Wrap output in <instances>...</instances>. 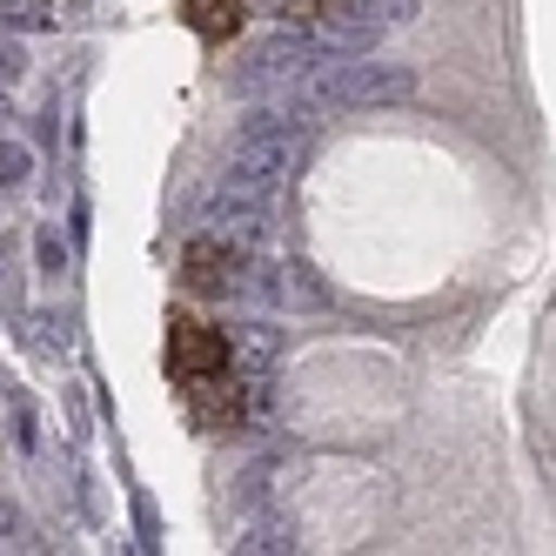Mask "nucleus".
Segmentation results:
<instances>
[{"instance_id": "nucleus-1", "label": "nucleus", "mask_w": 556, "mask_h": 556, "mask_svg": "<svg viewBox=\"0 0 556 556\" xmlns=\"http://www.w3.org/2000/svg\"><path fill=\"white\" fill-rule=\"evenodd\" d=\"M302 168H308V114L302 108H262L242 122V135H235L222 188L249 194V202H275Z\"/></svg>"}, {"instance_id": "nucleus-2", "label": "nucleus", "mask_w": 556, "mask_h": 556, "mask_svg": "<svg viewBox=\"0 0 556 556\" xmlns=\"http://www.w3.org/2000/svg\"><path fill=\"white\" fill-rule=\"evenodd\" d=\"M302 114H349V108H403L416 101V67L403 61H363V54H336L329 67H308L302 74Z\"/></svg>"}, {"instance_id": "nucleus-3", "label": "nucleus", "mask_w": 556, "mask_h": 556, "mask_svg": "<svg viewBox=\"0 0 556 556\" xmlns=\"http://www.w3.org/2000/svg\"><path fill=\"white\" fill-rule=\"evenodd\" d=\"M422 0H315V54H369L389 27L416 21Z\"/></svg>"}, {"instance_id": "nucleus-4", "label": "nucleus", "mask_w": 556, "mask_h": 556, "mask_svg": "<svg viewBox=\"0 0 556 556\" xmlns=\"http://www.w3.org/2000/svg\"><path fill=\"white\" fill-rule=\"evenodd\" d=\"M308 67H315V34L275 27L255 48H242V61H235V88L242 94H289Z\"/></svg>"}, {"instance_id": "nucleus-5", "label": "nucleus", "mask_w": 556, "mask_h": 556, "mask_svg": "<svg viewBox=\"0 0 556 556\" xmlns=\"http://www.w3.org/2000/svg\"><path fill=\"white\" fill-rule=\"evenodd\" d=\"M228 363H235V342H228L222 329L194 323V315H175V323H168V376H175L181 389L222 376Z\"/></svg>"}, {"instance_id": "nucleus-6", "label": "nucleus", "mask_w": 556, "mask_h": 556, "mask_svg": "<svg viewBox=\"0 0 556 556\" xmlns=\"http://www.w3.org/2000/svg\"><path fill=\"white\" fill-rule=\"evenodd\" d=\"M255 295L268 302V308H282V315H315V308H329L336 302V289H329V275L323 268H308V262H268L262 275H255Z\"/></svg>"}, {"instance_id": "nucleus-7", "label": "nucleus", "mask_w": 556, "mask_h": 556, "mask_svg": "<svg viewBox=\"0 0 556 556\" xmlns=\"http://www.w3.org/2000/svg\"><path fill=\"white\" fill-rule=\"evenodd\" d=\"M242 262L249 255H235L228 242H215V235H194V242H188V255H181V282L194 289V295H235V289H242Z\"/></svg>"}, {"instance_id": "nucleus-8", "label": "nucleus", "mask_w": 556, "mask_h": 556, "mask_svg": "<svg viewBox=\"0 0 556 556\" xmlns=\"http://www.w3.org/2000/svg\"><path fill=\"white\" fill-rule=\"evenodd\" d=\"M181 21H188L194 34H202L208 48H222L228 34L242 27V8H235V0H188V8H181Z\"/></svg>"}, {"instance_id": "nucleus-9", "label": "nucleus", "mask_w": 556, "mask_h": 556, "mask_svg": "<svg viewBox=\"0 0 556 556\" xmlns=\"http://www.w3.org/2000/svg\"><path fill=\"white\" fill-rule=\"evenodd\" d=\"M0 308L14 315H27V262H21V249H14V235H0Z\"/></svg>"}, {"instance_id": "nucleus-10", "label": "nucleus", "mask_w": 556, "mask_h": 556, "mask_svg": "<svg viewBox=\"0 0 556 556\" xmlns=\"http://www.w3.org/2000/svg\"><path fill=\"white\" fill-rule=\"evenodd\" d=\"M21 323L41 329V336H34V349H41V355H67L74 349V315L67 308H27Z\"/></svg>"}, {"instance_id": "nucleus-11", "label": "nucleus", "mask_w": 556, "mask_h": 556, "mask_svg": "<svg viewBox=\"0 0 556 556\" xmlns=\"http://www.w3.org/2000/svg\"><path fill=\"white\" fill-rule=\"evenodd\" d=\"M0 403H8V416H14V450H21V456H41V422H34V403H27V389L0 382Z\"/></svg>"}, {"instance_id": "nucleus-12", "label": "nucleus", "mask_w": 556, "mask_h": 556, "mask_svg": "<svg viewBox=\"0 0 556 556\" xmlns=\"http://www.w3.org/2000/svg\"><path fill=\"white\" fill-rule=\"evenodd\" d=\"M0 27H14V34H48V27H54V8H48V0H0Z\"/></svg>"}, {"instance_id": "nucleus-13", "label": "nucleus", "mask_w": 556, "mask_h": 556, "mask_svg": "<svg viewBox=\"0 0 556 556\" xmlns=\"http://www.w3.org/2000/svg\"><path fill=\"white\" fill-rule=\"evenodd\" d=\"M0 549H41V530L27 523V509L14 496H0Z\"/></svg>"}, {"instance_id": "nucleus-14", "label": "nucleus", "mask_w": 556, "mask_h": 556, "mask_svg": "<svg viewBox=\"0 0 556 556\" xmlns=\"http://www.w3.org/2000/svg\"><path fill=\"white\" fill-rule=\"evenodd\" d=\"M27 181H34V148L8 135V141H0V188L14 194V188H27Z\"/></svg>"}, {"instance_id": "nucleus-15", "label": "nucleus", "mask_w": 556, "mask_h": 556, "mask_svg": "<svg viewBox=\"0 0 556 556\" xmlns=\"http://www.w3.org/2000/svg\"><path fill=\"white\" fill-rule=\"evenodd\" d=\"M34 262H41V275H61V268H67L61 222H34Z\"/></svg>"}, {"instance_id": "nucleus-16", "label": "nucleus", "mask_w": 556, "mask_h": 556, "mask_svg": "<svg viewBox=\"0 0 556 556\" xmlns=\"http://www.w3.org/2000/svg\"><path fill=\"white\" fill-rule=\"evenodd\" d=\"M242 549H295V523L289 516H268V523H255L249 530V543Z\"/></svg>"}, {"instance_id": "nucleus-17", "label": "nucleus", "mask_w": 556, "mask_h": 556, "mask_svg": "<svg viewBox=\"0 0 556 556\" xmlns=\"http://www.w3.org/2000/svg\"><path fill=\"white\" fill-rule=\"evenodd\" d=\"M242 349H249V363H255V376L275 363V355H282V336H268L262 323H249V336H242Z\"/></svg>"}, {"instance_id": "nucleus-18", "label": "nucleus", "mask_w": 556, "mask_h": 556, "mask_svg": "<svg viewBox=\"0 0 556 556\" xmlns=\"http://www.w3.org/2000/svg\"><path fill=\"white\" fill-rule=\"evenodd\" d=\"M21 74H27V48H21V41H0V81L14 88Z\"/></svg>"}, {"instance_id": "nucleus-19", "label": "nucleus", "mask_w": 556, "mask_h": 556, "mask_svg": "<svg viewBox=\"0 0 556 556\" xmlns=\"http://www.w3.org/2000/svg\"><path fill=\"white\" fill-rule=\"evenodd\" d=\"M275 8H282V14H295V21H308V14H315V0H275Z\"/></svg>"}, {"instance_id": "nucleus-20", "label": "nucleus", "mask_w": 556, "mask_h": 556, "mask_svg": "<svg viewBox=\"0 0 556 556\" xmlns=\"http://www.w3.org/2000/svg\"><path fill=\"white\" fill-rule=\"evenodd\" d=\"M0 122H14V101L8 94H0Z\"/></svg>"}]
</instances>
